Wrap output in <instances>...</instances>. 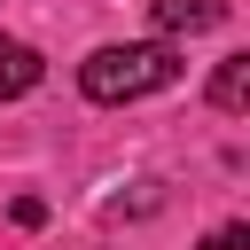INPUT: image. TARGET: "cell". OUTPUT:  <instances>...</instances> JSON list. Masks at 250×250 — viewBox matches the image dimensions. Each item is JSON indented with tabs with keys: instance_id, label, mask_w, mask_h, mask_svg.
I'll use <instances>...</instances> for the list:
<instances>
[{
	"instance_id": "obj_2",
	"label": "cell",
	"mask_w": 250,
	"mask_h": 250,
	"mask_svg": "<svg viewBox=\"0 0 250 250\" xmlns=\"http://www.w3.org/2000/svg\"><path fill=\"white\" fill-rule=\"evenodd\" d=\"M148 23H156L164 39H180V31H211V23H227V0H148Z\"/></svg>"
},
{
	"instance_id": "obj_6",
	"label": "cell",
	"mask_w": 250,
	"mask_h": 250,
	"mask_svg": "<svg viewBox=\"0 0 250 250\" xmlns=\"http://www.w3.org/2000/svg\"><path fill=\"white\" fill-rule=\"evenodd\" d=\"M8 211H16V227H47V203H39V195H16Z\"/></svg>"
},
{
	"instance_id": "obj_5",
	"label": "cell",
	"mask_w": 250,
	"mask_h": 250,
	"mask_svg": "<svg viewBox=\"0 0 250 250\" xmlns=\"http://www.w3.org/2000/svg\"><path fill=\"white\" fill-rule=\"evenodd\" d=\"M203 250H250V227H211Z\"/></svg>"
},
{
	"instance_id": "obj_4",
	"label": "cell",
	"mask_w": 250,
	"mask_h": 250,
	"mask_svg": "<svg viewBox=\"0 0 250 250\" xmlns=\"http://www.w3.org/2000/svg\"><path fill=\"white\" fill-rule=\"evenodd\" d=\"M211 109H250V55H227L219 70H211Z\"/></svg>"
},
{
	"instance_id": "obj_3",
	"label": "cell",
	"mask_w": 250,
	"mask_h": 250,
	"mask_svg": "<svg viewBox=\"0 0 250 250\" xmlns=\"http://www.w3.org/2000/svg\"><path fill=\"white\" fill-rule=\"evenodd\" d=\"M47 78V62H39V47H23V39H0V102H16V94H31Z\"/></svg>"
},
{
	"instance_id": "obj_1",
	"label": "cell",
	"mask_w": 250,
	"mask_h": 250,
	"mask_svg": "<svg viewBox=\"0 0 250 250\" xmlns=\"http://www.w3.org/2000/svg\"><path fill=\"white\" fill-rule=\"evenodd\" d=\"M180 70H188V62H180V47H172V39H125V47H94V55L78 62V94H86V102H102V109H117V102L164 94Z\"/></svg>"
}]
</instances>
